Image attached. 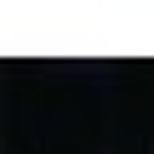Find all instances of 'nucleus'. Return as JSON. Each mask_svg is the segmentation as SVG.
I'll return each mask as SVG.
<instances>
[]
</instances>
